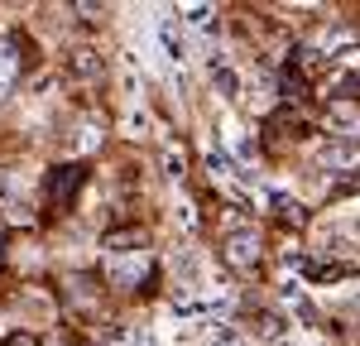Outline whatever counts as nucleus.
I'll return each instance as SVG.
<instances>
[{"label":"nucleus","mask_w":360,"mask_h":346,"mask_svg":"<svg viewBox=\"0 0 360 346\" xmlns=\"http://www.w3.org/2000/svg\"><path fill=\"white\" fill-rule=\"evenodd\" d=\"M144 264H149V255H144V241L139 236H111L106 241V279L120 288H130L144 279Z\"/></svg>","instance_id":"1"},{"label":"nucleus","mask_w":360,"mask_h":346,"mask_svg":"<svg viewBox=\"0 0 360 346\" xmlns=\"http://www.w3.org/2000/svg\"><path fill=\"white\" fill-rule=\"evenodd\" d=\"M202 68H207V82H212V91H217V101H240V91H245V72L236 68V58L221 53V49H212V53L202 58Z\"/></svg>","instance_id":"2"},{"label":"nucleus","mask_w":360,"mask_h":346,"mask_svg":"<svg viewBox=\"0 0 360 346\" xmlns=\"http://www.w3.org/2000/svg\"><path fill=\"white\" fill-rule=\"evenodd\" d=\"M317 169H327L336 173V178H351V173L360 169V135L356 140H341V135H332V140H322L317 144Z\"/></svg>","instance_id":"3"},{"label":"nucleus","mask_w":360,"mask_h":346,"mask_svg":"<svg viewBox=\"0 0 360 346\" xmlns=\"http://www.w3.org/2000/svg\"><path fill=\"white\" fill-rule=\"evenodd\" d=\"M173 279H178V298H197L202 288L212 284V279H207V260H202V250H193V245L173 250Z\"/></svg>","instance_id":"4"},{"label":"nucleus","mask_w":360,"mask_h":346,"mask_svg":"<svg viewBox=\"0 0 360 346\" xmlns=\"http://www.w3.org/2000/svg\"><path fill=\"white\" fill-rule=\"evenodd\" d=\"M173 20L188 29V34H197V39H217V34H221V15H217L212 5H178Z\"/></svg>","instance_id":"5"},{"label":"nucleus","mask_w":360,"mask_h":346,"mask_svg":"<svg viewBox=\"0 0 360 346\" xmlns=\"http://www.w3.org/2000/svg\"><path fill=\"white\" fill-rule=\"evenodd\" d=\"M226 260H231L240 274H250V269L259 264V236H255V231H231V236H226Z\"/></svg>","instance_id":"6"},{"label":"nucleus","mask_w":360,"mask_h":346,"mask_svg":"<svg viewBox=\"0 0 360 346\" xmlns=\"http://www.w3.org/2000/svg\"><path fill=\"white\" fill-rule=\"evenodd\" d=\"M274 96H278V86H274V72H269V68L245 72V91H240V101H250L255 111H269V106H274Z\"/></svg>","instance_id":"7"},{"label":"nucleus","mask_w":360,"mask_h":346,"mask_svg":"<svg viewBox=\"0 0 360 346\" xmlns=\"http://www.w3.org/2000/svg\"><path fill=\"white\" fill-rule=\"evenodd\" d=\"M226 149H231V159L240 169L255 164V140H250V130H240V125H226Z\"/></svg>","instance_id":"8"},{"label":"nucleus","mask_w":360,"mask_h":346,"mask_svg":"<svg viewBox=\"0 0 360 346\" xmlns=\"http://www.w3.org/2000/svg\"><path fill=\"white\" fill-rule=\"evenodd\" d=\"M125 135H135V140L154 135V115H149L144 101H130V106H125Z\"/></svg>","instance_id":"9"},{"label":"nucleus","mask_w":360,"mask_h":346,"mask_svg":"<svg viewBox=\"0 0 360 346\" xmlns=\"http://www.w3.org/2000/svg\"><path fill=\"white\" fill-rule=\"evenodd\" d=\"M207 346H245V337H240V327L236 322H212V332H207Z\"/></svg>","instance_id":"10"},{"label":"nucleus","mask_w":360,"mask_h":346,"mask_svg":"<svg viewBox=\"0 0 360 346\" xmlns=\"http://www.w3.org/2000/svg\"><path fill=\"white\" fill-rule=\"evenodd\" d=\"M322 245H327V255H356V241H351V231H346V226H327Z\"/></svg>","instance_id":"11"},{"label":"nucleus","mask_w":360,"mask_h":346,"mask_svg":"<svg viewBox=\"0 0 360 346\" xmlns=\"http://www.w3.org/2000/svg\"><path fill=\"white\" fill-rule=\"evenodd\" d=\"M96 144H101V125L96 120H82L77 125V140H72V154H91Z\"/></svg>","instance_id":"12"},{"label":"nucleus","mask_w":360,"mask_h":346,"mask_svg":"<svg viewBox=\"0 0 360 346\" xmlns=\"http://www.w3.org/2000/svg\"><path fill=\"white\" fill-rule=\"evenodd\" d=\"M183 173H188V164H183V149H173V144H164V178H173V183H178Z\"/></svg>","instance_id":"13"},{"label":"nucleus","mask_w":360,"mask_h":346,"mask_svg":"<svg viewBox=\"0 0 360 346\" xmlns=\"http://www.w3.org/2000/svg\"><path fill=\"white\" fill-rule=\"evenodd\" d=\"M173 222H178L183 231H197V207L193 202H178V207H173Z\"/></svg>","instance_id":"14"},{"label":"nucleus","mask_w":360,"mask_h":346,"mask_svg":"<svg viewBox=\"0 0 360 346\" xmlns=\"http://www.w3.org/2000/svg\"><path fill=\"white\" fill-rule=\"evenodd\" d=\"M72 72H77V77H91V72H96V58L86 53V49H82V53H72Z\"/></svg>","instance_id":"15"},{"label":"nucleus","mask_w":360,"mask_h":346,"mask_svg":"<svg viewBox=\"0 0 360 346\" xmlns=\"http://www.w3.org/2000/svg\"><path fill=\"white\" fill-rule=\"evenodd\" d=\"M10 72H15V63H10V49L0 44V96H5V86H10Z\"/></svg>","instance_id":"16"},{"label":"nucleus","mask_w":360,"mask_h":346,"mask_svg":"<svg viewBox=\"0 0 360 346\" xmlns=\"http://www.w3.org/2000/svg\"><path fill=\"white\" fill-rule=\"evenodd\" d=\"M274 346H317V342H307L303 332H283V337H278Z\"/></svg>","instance_id":"17"},{"label":"nucleus","mask_w":360,"mask_h":346,"mask_svg":"<svg viewBox=\"0 0 360 346\" xmlns=\"http://www.w3.org/2000/svg\"><path fill=\"white\" fill-rule=\"evenodd\" d=\"M346 298H351V303L360 308V284H351V293H346Z\"/></svg>","instance_id":"18"}]
</instances>
